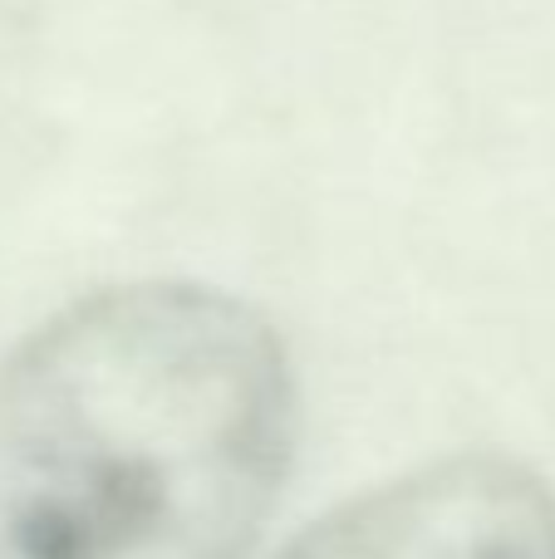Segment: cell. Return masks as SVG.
Instances as JSON below:
<instances>
[{"instance_id":"cell-1","label":"cell","mask_w":555,"mask_h":559,"mask_svg":"<svg viewBox=\"0 0 555 559\" xmlns=\"http://www.w3.org/2000/svg\"><path fill=\"white\" fill-rule=\"evenodd\" d=\"M300 437L291 348L202 280H128L0 358V559H246Z\"/></svg>"},{"instance_id":"cell-2","label":"cell","mask_w":555,"mask_h":559,"mask_svg":"<svg viewBox=\"0 0 555 559\" xmlns=\"http://www.w3.org/2000/svg\"><path fill=\"white\" fill-rule=\"evenodd\" d=\"M281 559H555V496L511 456H442L334 506Z\"/></svg>"}]
</instances>
